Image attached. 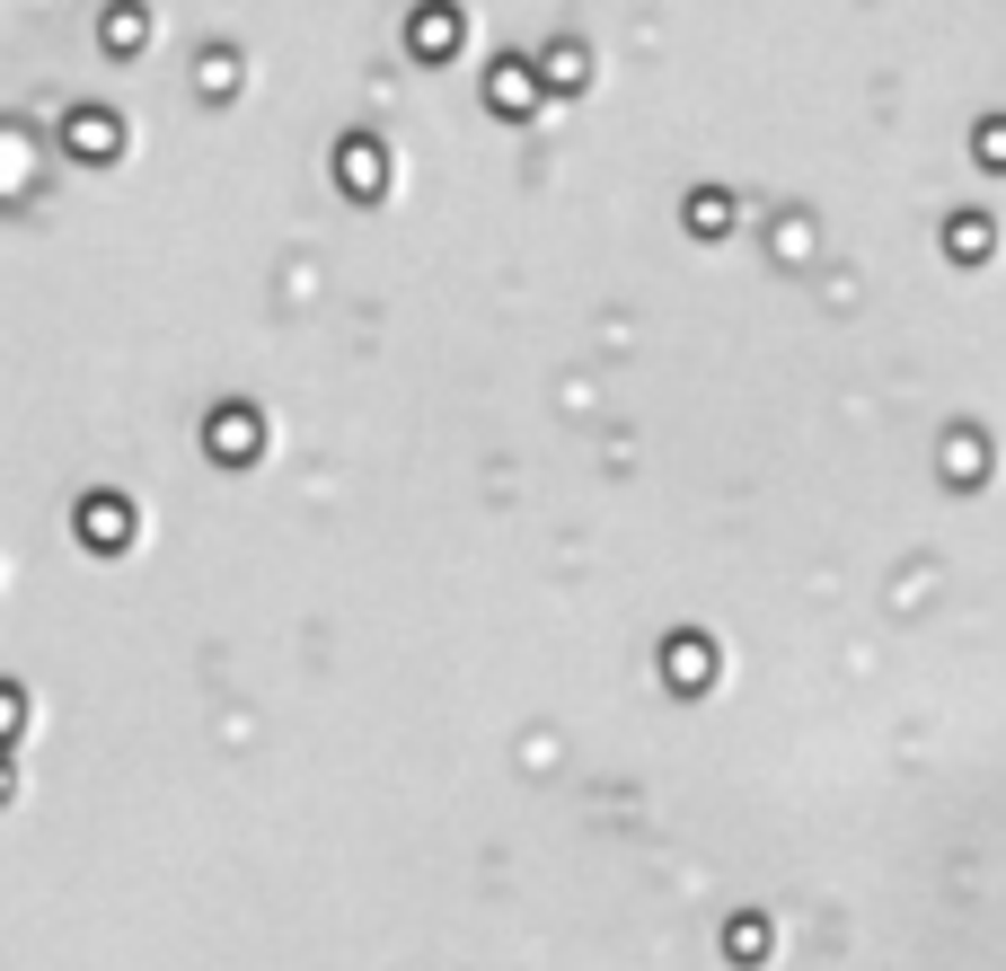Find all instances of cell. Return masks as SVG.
<instances>
[{
    "mask_svg": "<svg viewBox=\"0 0 1006 971\" xmlns=\"http://www.w3.org/2000/svg\"><path fill=\"white\" fill-rule=\"evenodd\" d=\"M142 27H151L142 10H115L106 18V53H142Z\"/></svg>",
    "mask_w": 1006,
    "mask_h": 971,
    "instance_id": "6da1fadb",
    "label": "cell"
}]
</instances>
